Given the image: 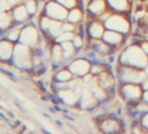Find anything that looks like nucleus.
Returning a JSON list of instances; mask_svg holds the SVG:
<instances>
[{
	"label": "nucleus",
	"instance_id": "obj_27",
	"mask_svg": "<svg viewBox=\"0 0 148 134\" xmlns=\"http://www.w3.org/2000/svg\"><path fill=\"white\" fill-rule=\"evenodd\" d=\"M72 43L77 49L82 48L84 45V38L80 36L79 34H76V36L74 37L73 40H72Z\"/></svg>",
	"mask_w": 148,
	"mask_h": 134
},
{
	"label": "nucleus",
	"instance_id": "obj_31",
	"mask_svg": "<svg viewBox=\"0 0 148 134\" xmlns=\"http://www.w3.org/2000/svg\"><path fill=\"white\" fill-rule=\"evenodd\" d=\"M25 124L26 126H27V128L31 129V130H33V129H34V124H33L32 122H31V121H25Z\"/></svg>",
	"mask_w": 148,
	"mask_h": 134
},
{
	"label": "nucleus",
	"instance_id": "obj_24",
	"mask_svg": "<svg viewBox=\"0 0 148 134\" xmlns=\"http://www.w3.org/2000/svg\"><path fill=\"white\" fill-rule=\"evenodd\" d=\"M24 5L26 6V8L28 10L31 17H34L35 15H36L38 9V6L36 2V0H25Z\"/></svg>",
	"mask_w": 148,
	"mask_h": 134
},
{
	"label": "nucleus",
	"instance_id": "obj_17",
	"mask_svg": "<svg viewBox=\"0 0 148 134\" xmlns=\"http://www.w3.org/2000/svg\"><path fill=\"white\" fill-rule=\"evenodd\" d=\"M99 128L104 132H118L122 127L118 120L114 118H106L101 122Z\"/></svg>",
	"mask_w": 148,
	"mask_h": 134
},
{
	"label": "nucleus",
	"instance_id": "obj_19",
	"mask_svg": "<svg viewBox=\"0 0 148 134\" xmlns=\"http://www.w3.org/2000/svg\"><path fill=\"white\" fill-rule=\"evenodd\" d=\"M85 18V12L82 9L80 8L79 6H77L75 8L69 10L68 17H67V20L70 23L75 24H78L82 22Z\"/></svg>",
	"mask_w": 148,
	"mask_h": 134
},
{
	"label": "nucleus",
	"instance_id": "obj_10",
	"mask_svg": "<svg viewBox=\"0 0 148 134\" xmlns=\"http://www.w3.org/2000/svg\"><path fill=\"white\" fill-rule=\"evenodd\" d=\"M88 28H87V34L89 38H95V39H100L103 38L106 28L105 23L98 18L89 21Z\"/></svg>",
	"mask_w": 148,
	"mask_h": 134
},
{
	"label": "nucleus",
	"instance_id": "obj_13",
	"mask_svg": "<svg viewBox=\"0 0 148 134\" xmlns=\"http://www.w3.org/2000/svg\"><path fill=\"white\" fill-rule=\"evenodd\" d=\"M109 9L113 12L128 14L132 10V0H106Z\"/></svg>",
	"mask_w": 148,
	"mask_h": 134
},
{
	"label": "nucleus",
	"instance_id": "obj_8",
	"mask_svg": "<svg viewBox=\"0 0 148 134\" xmlns=\"http://www.w3.org/2000/svg\"><path fill=\"white\" fill-rule=\"evenodd\" d=\"M18 42L30 46L34 51L37 50L38 47L40 46L39 31L37 30L35 26L32 25V24L24 26L21 34H20V38Z\"/></svg>",
	"mask_w": 148,
	"mask_h": 134
},
{
	"label": "nucleus",
	"instance_id": "obj_25",
	"mask_svg": "<svg viewBox=\"0 0 148 134\" xmlns=\"http://www.w3.org/2000/svg\"><path fill=\"white\" fill-rule=\"evenodd\" d=\"M106 66L105 64H92V67H91V73L94 76H98L99 74H101L103 72L106 71Z\"/></svg>",
	"mask_w": 148,
	"mask_h": 134
},
{
	"label": "nucleus",
	"instance_id": "obj_7",
	"mask_svg": "<svg viewBox=\"0 0 148 134\" xmlns=\"http://www.w3.org/2000/svg\"><path fill=\"white\" fill-rule=\"evenodd\" d=\"M69 10L64 6L57 2L56 0H50L44 4L43 9V14L52 19H56L61 22H64L67 20Z\"/></svg>",
	"mask_w": 148,
	"mask_h": 134
},
{
	"label": "nucleus",
	"instance_id": "obj_4",
	"mask_svg": "<svg viewBox=\"0 0 148 134\" xmlns=\"http://www.w3.org/2000/svg\"><path fill=\"white\" fill-rule=\"evenodd\" d=\"M106 28L108 30L116 31L123 34H128L131 31V20L128 14L113 12L105 22Z\"/></svg>",
	"mask_w": 148,
	"mask_h": 134
},
{
	"label": "nucleus",
	"instance_id": "obj_30",
	"mask_svg": "<svg viewBox=\"0 0 148 134\" xmlns=\"http://www.w3.org/2000/svg\"><path fill=\"white\" fill-rule=\"evenodd\" d=\"M141 85H142V88L144 89V91L148 90V76L146 77L144 79V81L141 83Z\"/></svg>",
	"mask_w": 148,
	"mask_h": 134
},
{
	"label": "nucleus",
	"instance_id": "obj_29",
	"mask_svg": "<svg viewBox=\"0 0 148 134\" xmlns=\"http://www.w3.org/2000/svg\"><path fill=\"white\" fill-rule=\"evenodd\" d=\"M138 44H140V46H141L142 50L148 55V41H146V40H143V41L139 42Z\"/></svg>",
	"mask_w": 148,
	"mask_h": 134
},
{
	"label": "nucleus",
	"instance_id": "obj_15",
	"mask_svg": "<svg viewBox=\"0 0 148 134\" xmlns=\"http://www.w3.org/2000/svg\"><path fill=\"white\" fill-rule=\"evenodd\" d=\"M12 16L14 18L15 24H24L29 20L31 15L24 4L15 6L11 9Z\"/></svg>",
	"mask_w": 148,
	"mask_h": 134
},
{
	"label": "nucleus",
	"instance_id": "obj_12",
	"mask_svg": "<svg viewBox=\"0 0 148 134\" xmlns=\"http://www.w3.org/2000/svg\"><path fill=\"white\" fill-rule=\"evenodd\" d=\"M102 39L106 44H108L112 48L118 47L120 44H122L125 41V37L123 33H120L116 31L108 30L106 29L103 35Z\"/></svg>",
	"mask_w": 148,
	"mask_h": 134
},
{
	"label": "nucleus",
	"instance_id": "obj_2",
	"mask_svg": "<svg viewBox=\"0 0 148 134\" xmlns=\"http://www.w3.org/2000/svg\"><path fill=\"white\" fill-rule=\"evenodd\" d=\"M33 54H34V51L30 46L20 42H17L15 44L11 60L13 64L18 68L28 70L33 67L32 64Z\"/></svg>",
	"mask_w": 148,
	"mask_h": 134
},
{
	"label": "nucleus",
	"instance_id": "obj_33",
	"mask_svg": "<svg viewBox=\"0 0 148 134\" xmlns=\"http://www.w3.org/2000/svg\"><path fill=\"white\" fill-rule=\"evenodd\" d=\"M146 18L148 19V16H146ZM145 24H147V25H148V20H147V22H145Z\"/></svg>",
	"mask_w": 148,
	"mask_h": 134
},
{
	"label": "nucleus",
	"instance_id": "obj_5",
	"mask_svg": "<svg viewBox=\"0 0 148 134\" xmlns=\"http://www.w3.org/2000/svg\"><path fill=\"white\" fill-rule=\"evenodd\" d=\"M118 92L121 98L130 104L140 102L143 98L144 89L141 84L126 83L121 84L118 88Z\"/></svg>",
	"mask_w": 148,
	"mask_h": 134
},
{
	"label": "nucleus",
	"instance_id": "obj_18",
	"mask_svg": "<svg viewBox=\"0 0 148 134\" xmlns=\"http://www.w3.org/2000/svg\"><path fill=\"white\" fill-rule=\"evenodd\" d=\"M15 24V21L12 16L11 10H2L0 16V26L2 31H6L12 25Z\"/></svg>",
	"mask_w": 148,
	"mask_h": 134
},
{
	"label": "nucleus",
	"instance_id": "obj_16",
	"mask_svg": "<svg viewBox=\"0 0 148 134\" xmlns=\"http://www.w3.org/2000/svg\"><path fill=\"white\" fill-rule=\"evenodd\" d=\"M98 84L107 91L112 90L116 85V79L114 78V77L108 70L105 71L101 74L98 75Z\"/></svg>",
	"mask_w": 148,
	"mask_h": 134
},
{
	"label": "nucleus",
	"instance_id": "obj_28",
	"mask_svg": "<svg viewBox=\"0 0 148 134\" xmlns=\"http://www.w3.org/2000/svg\"><path fill=\"white\" fill-rule=\"evenodd\" d=\"M140 124L142 125L143 129L146 130L148 132V112L143 116L142 119L140 120Z\"/></svg>",
	"mask_w": 148,
	"mask_h": 134
},
{
	"label": "nucleus",
	"instance_id": "obj_11",
	"mask_svg": "<svg viewBox=\"0 0 148 134\" xmlns=\"http://www.w3.org/2000/svg\"><path fill=\"white\" fill-rule=\"evenodd\" d=\"M108 9L106 0H91L87 6V14L92 18H98Z\"/></svg>",
	"mask_w": 148,
	"mask_h": 134
},
{
	"label": "nucleus",
	"instance_id": "obj_21",
	"mask_svg": "<svg viewBox=\"0 0 148 134\" xmlns=\"http://www.w3.org/2000/svg\"><path fill=\"white\" fill-rule=\"evenodd\" d=\"M74 75L68 67H64L55 73L54 78L56 82H64L67 83L74 78Z\"/></svg>",
	"mask_w": 148,
	"mask_h": 134
},
{
	"label": "nucleus",
	"instance_id": "obj_1",
	"mask_svg": "<svg viewBox=\"0 0 148 134\" xmlns=\"http://www.w3.org/2000/svg\"><path fill=\"white\" fill-rule=\"evenodd\" d=\"M120 64L146 69L148 65V55L142 50L139 44H132L121 52L118 58Z\"/></svg>",
	"mask_w": 148,
	"mask_h": 134
},
{
	"label": "nucleus",
	"instance_id": "obj_23",
	"mask_svg": "<svg viewBox=\"0 0 148 134\" xmlns=\"http://www.w3.org/2000/svg\"><path fill=\"white\" fill-rule=\"evenodd\" d=\"M77 33L75 32H69V31H63L58 38L55 39V42L62 43L65 41H72L74 37L76 36Z\"/></svg>",
	"mask_w": 148,
	"mask_h": 134
},
{
	"label": "nucleus",
	"instance_id": "obj_32",
	"mask_svg": "<svg viewBox=\"0 0 148 134\" xmlns=\"http://www.w3.org/2000/svg\"><path fill=\"white\" fill-rule=\"evenodd\" d=\"M142 100H144V101H146V102L148 103V90L144 91V94H143Z\"/></svg>",
	"mask_w": 148,
	"mask_h": 134
},
{
	"label": "nucleus",
	"instance_id": "obj_14",
	"mask_svg": "<svg viewBox=\"0 0 148 134\" xmlns=\"http://www.w3.org/2000/svg\"><path fill=\"white\" fill-rule=\"evenodd\" d=\"M16 43L11 42L6 38H2L0 44V58L3 62H9L12 59L13 52Z\"/></svg>",
	"mask_w": 148,
	"mask_h": 134
},
{
	"label": "nucleus",
	"instance_id": "obj_20",
	"mask_svg": "<svg viewBox=\"0 0 148 134\" xmlns=\"http://www.w3.org/2000/svg\"><path fill=\"white\" fill-rule=\"evenodd\" d=\"M51 48H52V60L53 63L57 64L62 63L64 59V55L61 44L56 42Z\"/></svg>",
	"mask_w": 148,
	"mask_h": 134
},
{
	"label": "nucleus",
	"instance_id": "obj_26",
	"mask_svg": "<svg viewBox=\"0 0 148 134\" xmlns=\"http://www.w3.org/2000/svg\"><path fill=\"white\" fill-rule=\"evenodd\" d=\"M56 1L68 10H72L78 6V0H56Z\"/></svg>",
	"mask_w": 148,
	"mask_h": 134
},
{
	"label": "nucleus",
	"instance_id": "obj_3",
	"mask_svg": "<svg viewBox=\"0 0 148 134\" xmlns=\"http://www.w3.org/2000/svg\"><path fill=\"white\" fill-rule=\"evenodd\" d=\"M146 77L147 73L145 69L118 64V79L121 84H126V83L141 84Z\"/></svg>",
	"mask_w": 148,
	"mask_h": 134
},
{
	"label": "nucleus",
	"instance_id": "obj_22",
	"mask_svg": "<svg viewBox=\"0 0 148 134\" xmlns=\"http://www.w3.org/2000/svg\"><path fill=\"white\" fill-rule=\"evenodd\" d=\"M59 44L62 46L64 59H72L77 53V48L73 44L72 41H65V42L59 43Z\"/></svg>",
	"mask_w": 148,
	"mask_h": 134
},
{
	"label": "nucleus",
	"instance_id": "obj_9",
	"mask_svg": "<svg viewBox=\"0 0 148 134\" xmlns=\"http://www.w3.org/2000/svg\"><path fill=\"white\" fill-rule=\"evenodd\" d=\"M92 63L87 58H78L72 60L70 64L67 65L71 72L75 77H84L86 74L90 73Z\"/></svg>",
	"mask_w": 148,
	"mask_h": 134
},
{
	"label": "nucleus",
	"instance_id": "obj_6",
	"mask_svg": "<svg viewBox=\"0 0 148 134\" xmlns=\"http://www.w3.org/2000/svg\"><path fill=\"white\" fill-rule=\"evenodd\" d=\"M38 23H39L40 29L42 32L49 38L56 39L63 32V22L56 19H52V18L45 16L44 14H42L40 16Z\"/></svg>",
	"mask_w": 148,
	"mask_h": 134
}]
</instances>
